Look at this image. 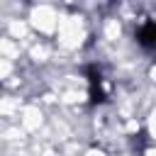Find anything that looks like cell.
Returning <instances> with one entry per match:
<instances>
[{
    "label": "cell",
    "instance_id": "cell-1",
    "mask_svg": "<svg viewBox=\"0 0 156 156\" xmlns=\"http://www.w3.org/2000/svg\"><path fill=\"white\" fill-rule=\"evenodd\" d=\"M139 44L146 49H156V22H146L139 27Z\"/></svg>",
    "mask_w": 156,
    "mask_h": 156
}]
</instances>
